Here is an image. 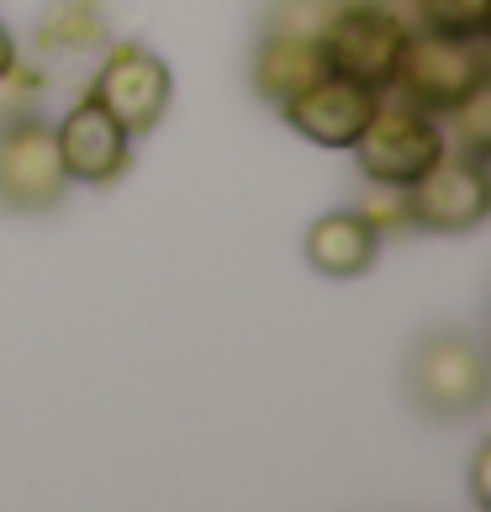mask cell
Instances as JSON below:
<instances>
[{
    "instance_id": "obj_10",
    "label": "cell",
    "mask_w": 491,
    "mask_h": 512,
    "mask_svg": "<svg viewBox=\"0 0 491 512\" xmlns=\"http://www.w3.org/2000/svg\"><path fill=\"white\" fill-rule=\"evenodd\" d=\"M249 74H254L259 101H270V106L280 111L286 101H296L312 80H323V74H328L323 37H312V32H286V27H264Z\"/></svg>"
},
{
    "instance_id": "obj_8",
    "label": "cell",
    "mask_w": 491,
    "mask_h": 512,
    "mask_svg": "<svg viewBox=\"0 0 491 512\" xmlns=\"http://www.w3.org/2000/svg\"><path fill=\"white\" fill-rule=\"evenodd\" d=\"M53 138H59L64 175L80 185H111L132 164V132L90 96L80 106H69L64 122H53Z\"/></svg>"
},
{
    "instance_id": "obj_5",
    "label": "cell",
    "mask_w": 491,
    "mask_h": 512,
    "mask_svg": "<svg viewBox=\"0 0 491 512\" xmlns=\"http://www.w3.org/2000/svg\"><path fill=\"white\" fill-rule=\"evenodd\" d=\"M85 96L96 106H106L132 138H143V132H154L164 122L169 101H175V74H169V64L148 43L122 37V43L106 48V59H101Z\"/></svg>"
},
{
    "instance_id": "obj_12",
    "label": "cell",
    "mask_w": 491,
    "mask_h": 512,
    "mask_svg": "<svg viewBox=\"0 0 491 512\" xmlns=\"http://www.w3.org/2000/svg\"><path fill=\"white\" fill-rule=\"evenodd\" d=\"M439 122H444V143L449 148L486 159V148H491V80L481 90H470L465 101H455Z\"/></svg>"
},
{
    "instance_id": "obj_2",
    "label": "cell",
    "mask_w": 491,
    "mask_h": 512,
    "mask_svg": "<svg viewBox=\"0 0 491 512\" xmlns=\"http://www.w3.org/2000/svg\"><path fill=\"white\" fill-rule=\"evenodd\" d=\"M407 32H412V22L402 16L396 0H344L338 16L328 22V32H323L328 69L375 90V96H386Z\"/></svg>"
},
{
    "instance_id": "obj_4",
    "label": "cell",
    "mask_w": 491,
    "mask_h": 512,
    "mask_svg": "<svg viewBox=\"0 0 491 512\" xmlns=\"http://www.w3.org/2000/svg\"><path fill=\"white\" fill-rule=\"evenodd\" d=\"M444 122L433 111L412 106L402 96H386L375 101L365 132L354 138V159H360V175L365 180H386V185H412L423 169L444 154Z\"/></svg>"
},
{
    "instance_id": "obj_18",
    "label": "cell",
    "mask_w": 491,
    "mask_h": 512,
    "mask_svg": "<svg viewBox=\"0 0 491 512\" xmlns=\"http://www.w3.org/2000/svg\"><path fill=\"white\" fill-rule=\"evenodd\" d=\"M16 64H22V53H16V37H11V27L0 22V85L16 74Z\"/></svg>"
},
{
    "instance_id": "obj_6",
    "label": "cell",
    "mask_w": 491,
    "mask_h": 512,
    "mask_svg": "<svg viewBox=\"0 0 491 512\" xmlns=\"http://www.w3.org/2000/svg\"><path fill=\"white\" fill-rule=\"evenodd\" d=\"M69 196L53 122L37 111H16L0 127V206L11 212H53Z\"/></svg>"
},
{
    "instance_id": "obj_13",
    "label": "cell",
    "mask_w": 491,
    "mask_h": 512,
    "mask_svg": "<svg viewBox=\"0 0 491 512\" xmlns=\"http://www.w3.org/2000/svg\"><path fill=\"white\" fill-rule=\"evenodd\" d=\"M412 27L449 37H491V0H412Z\"/></svg>"
},
{
    "instance_id": "obj_3",
    "label": "cell",
    "mask_w": 491,
    "mask_h": 512,
    "mask_svg": "<svg viewBox=\"0 0 491 512\" xmlns=\"http://www.w3.org/2000/svg\"><path fill=\"white\" fill-rule=\"evenodd\" d=\"M407 386H412V402L428 417L460 423V417L486 407V391H491L486 354L470 333H455V328L423 333L407 359Z\"/></svg>"
},
{
    "instance_id": "obj_14",
    "label": "cell",
    "mask_w": 491,
    "mask_h": 512,
    "mask_svg": "<svg viewBox=\"0 0 491 512\" xmlns=\"http://www.w3.org/2000/svg\"><path fill=\"white\" fill-rule=\"evenodd\" d=\"M106 27H101V6L96 0H59L43 27H37V37H43L48 48H80V43H96Z\"/></svg>"
},
{
    "instance_id": "obj_7",
    "label": "cell",
    "mask_w": 491,
    "mask_h": 512,
    "mask_svg": "<svg viewBox=\"0 0 491 512\" xmlns=\"http://www.w3.org/2000/svg\"><path fill=\"white\" fill-rule=\"evenodd\" d=\"M407 206H412V227H423V233H470V227H481L491 212L486 159L444 148L407 185Z\"/></svg>"
},
{
    "instance_id": "obj_1",
    "label": "cell",
    "mask_w": 491,
    "mask_h": 512,
    "mask_svg": "<svg viewBox=\"0 0 491 512\" xmlns=\"http://www.w3.org/2000/svg\"><path fill=\"white\" fill-rule=\"evenodd\" d=\"M486 80H491L486 37H449V32L412 27L402 43V59H396V74H391V96L444 117L449 106L465 101L470 90H481Z\"/></svg>"
},
{
    "instance_id": "obj_15",
    "label": "cell",
    "mask_w": 491,
    "mask_h": 512,
    "mask_svg": "<svg viewBox=\"0 0 491 512\" xmlns=\"http://www.w3.org/2000/svg\"><path fill=\"white\" fill-rule=\"evenodd\" d=\"M370 191L354 201V212H360L375 233L391 238V233H412V206H407V185H386V180H365Z\"/></svg>"
},
{
    "instance_id": "obj_9",
    "label": "cell",
    "mask_w": 491,
    "mask_h": 512,
    "mask_svg": "<svg viewBox=\"0 0 491 512\" xmlns=\"http://www.w3.org/2000/svg\"><path fill=\"white\" fill-rule=\"evenodd\" d=\"M375 101H381L375 90H365V85H354V80L328 69L323 80H312L296 101L280 106V117L317 148H354V138L365 132Z\"/></svg>"
},
{
    "instance_id": "obj_11",
    "label": "cell",
    "mask_w": 491,
    "mask_h": 512,
    "mask_svg": "<svg viewBox=\"0 0 491 512\" xmlns=\"http://www.w3.org/2000/svg\"><path fill=\"white\" fill-rule=\"evenodd\" d=\"M375 254H381V233L354 206H338L307 227V264L328 280H360Z\"/></svg>"
},
{
    "instance_id": "obj_16",
    "label": "cell",
    "mask_w": 491,
    "mask_h": 512,
    "mask_svg": "<svg viewBox=\"0 0 491 512\" xmlns=\"http://www.w3.org/2000/svg\"><path fill=\"white\" fill-rule=\"evenodd\" d=\"M338 6H344V0H280V6L270 11V27L323 37V32H328V22L338 16Z\"/></svg>"
},
{
    "instance_id": "obj_17",
    "label": "cell",
    "mask_w": 491,
    "mask_h": 512,
    "mask_svg": "<svg viewBox=\"0 0 491 512\" xmlns=\"http://www.w3.org/2000/svg\"><path fill=\"white\" fill-rule=\"evenodd\" d=\"M470 502L491 507V439L476 449V460H470Z\"/></svg>"
}]
</instances>
